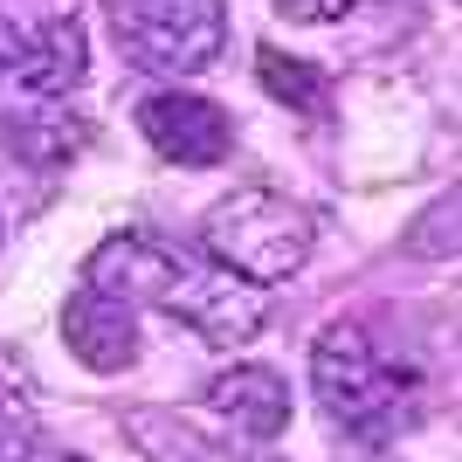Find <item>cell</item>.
<instances>
[{
  "label": "cell",
  "mask_w": 462,
  "mask_h": 462,
  "mask_svg": "<svg viewBox=\"0 0 462 462\" xmlns=\"http://www.w3.org/2000/svg\"><path fill=\"white\" fill-rule=\"evenodd\" d=\"M125 435H132V442L145 448L152 462H228L214 442H200L187 421L159 414V407H132V414H125Z\"/></svg>",
  "instance_id": "obj_9"
},
{
  "label": "cell",
  "mask_w": 462,
  "mask_h": 462,
  "mask_svg": "<svg viewBox=\"0 0 462 462\" xmlns=\"http://www.w3.org/2000/svg\"><path fill=\"white\" fill-rule=\"evenodd\" d=\"M310 386L331 428H346L352 442H393L421 421V380L366 338V325H325L310 338Z\"/></svg>",
  "instance_id": "obj_1"
},
{
  "label": "cell",
  "mask_w": 462,
  "mask_h": 462,
  "mask_svg": "<svg viewBox=\"0 0 462 462\" xmlns=\"http://www.w3.org/2000/svg\"><path fill=\"white\" fill-rule=\"evenodd\" d=\"M117 49L152 77H193L221 56L228 7L221 0H104Z\"/></svg>",
  "instance_id": "obj_3"
},
{
  "label": "cell",
  "mask_w": 462,
  "mask_h": 462,
  "mask_svg": "<svg viewBox=\"0 0 462 462\" xmlns=\"http://www.w3.org/2000/svg\"><path fill=\"white\" fill-rule=\"evenodd\" d=\"M152 304L173 310L180 325H193L221 352H242L255 331H263V318H270V304H263L255 283H242V276H228V270H193L180 255H173V270H166V283H159Z\"/></svg>",
  "instance_id": "obj_4"
},
{
  "label": "cell",
  "mask_w": 462,
  "mask_h": 462,
  "mask_svg": "<svg viewBox=\"0 0 462 462\" xmlns=\"http://www.w3.org/2000/svg\"><path fill=\"white\" fill-rule=\"evenodd\" d=\"M359 0H276V14L297 21V28H325V21H346Z\"/></svg>",
  "instance_id": "obj_11"
},
{
  "label": "cell",
  "mask_w": 462,
  "mask_h": 462,
  "mask_svg": "<svg viewBox=\"0 0 462 462\" xmlns=\"http://www.w3.org/2000/svg\"><path fill=\"white\" fill-rule=\"evenodd\" d=\"M138 132L159 159L173 166H221L235 152V125L214 97H193V90H159L138 104Z\"/></svg>",
  "instance_id": "obj_5"
},
{
  "label": "cell",
  "mask_w": 462,
  "mask_h": 462,
  "mask_svg": "<svg viewBox=\"0 0 462 462\" xmlns=\"http://www.w3.org/2000/svg\"><path fill=\"white\" fill-rule=\"evenodd\" d=\"M62 346L90 373H125V366H138V310L83 283L62 304Z\"/></svg>",
  "instance_id": "obj_6"
},
{
  "label": "cell",
  "mask_w": 462,
  "mask_h": 462,
  "mask_svg": "<svg viewBox=\"0 0 462 462\" xmlns=\"http://www.w3.org/2000/svg\"><path fill=\"white\" fill-rule=\"evenodd\" d=\"M200 249L242 283H283L310 263V214L270 187H235L200 214Z\"/></svg>",
  "instance_id": "obj_2"
},
{
  "label": "cell",
  "mask_w": 462,
  "mask_h": 462,
  "mask_svg": "<svg viewBox=\"0 0 462 462\" xmlns=\"http://www.w3.org/2000/svg\"><path fill=\"white\" fill-rule=\"evenodd\" d=\"M255 69H263V90H270L276 104H297V111H325V104H331L325 77H318L310 62H297V56H276V49H263V56H255Z\"/></svg>",
  "instance_id": "obj_10"
},
{
  "label": "cell",
  "mask_w": 462,
  "mask_h": 462,
  "mask_svg": "<svg viewBox=\"0 0 462 462\" xmlns=\"http://www.w3.org/2000/svg\"><path fill=\"white\" fill-rule=\"evenodd\" d=\"M14 56H21V35H14V21L0 14V77H7V62H14Z\"/></svg>",
  "instance_id": "obj_12"
},
{
  "label": "cell",
  "mask_w": 462,
  "mask_h": 462,
  "mask_svg": "<svg viewBox=\"0 0 462 462\" xmlns=\"http://www.w3.org/2000/svg\"><path fill=\"white\" fill-rule=\"evenodd\" d=\"M49 456V435H42L35 393L14 366H0V462H42Z\"/></svg>",
  "instance_id": "obj_8"
},
{
  "label": "cell",
  "mask_w": 462,
  "mask_h": 462,
  "mask_svg": "<svg viewBox=\"0 0 462 462\" xmlns=\"http://www.w3.org/2000/svg\"><path fill=\"white\" fill-rule=\"evenodd\" d=\"M208 407L214 421L242 435V442H276L290 428V386L276 366H228L208 380Z\"/></svg>",
  "instance_id": "obj_7"
}]
</instances>
